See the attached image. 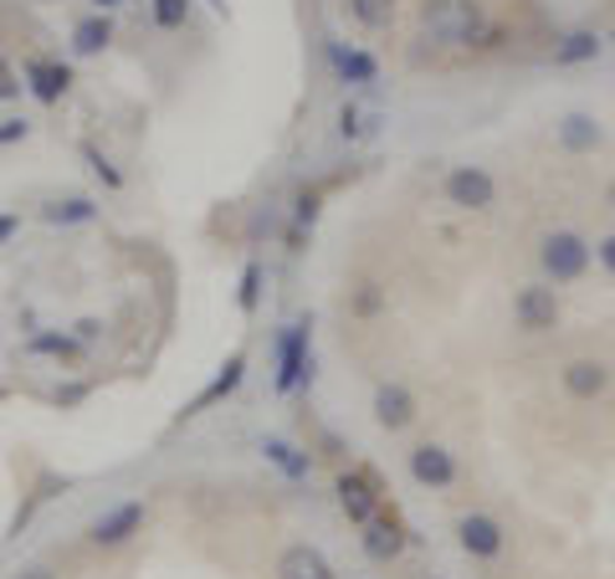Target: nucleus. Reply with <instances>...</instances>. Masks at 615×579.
<instances>
[{
    "instance_id": "obj_1",
    "label": "nucleus",
    "mask_w": 615,
    "mask_h": 579,
    "mask_svg": "<svg viewBox=\"0 0 615 579\" xmlns=\"http://www.w3.org/2000/svg\"><path fill=\"white\" fill-rule=\"evenodd\" d=\"M420 26L431 31L441 46H487L493 42V21L482 11V0H426L420 6Z\"/></svg>"
},
{
    "instance_id": "obj_2",
    "label": "nucleus",
    "mask_w": 615,
    "mask_h": 579,
    "mask_svg": "<svg viewBox=\"0 0 615 579\" xmlns=\"http://www.w3.org/2000/svg\"><path fill=\"white\" fill-rule=\"evenodd\" d=\"M303 385H314V318H293L272 339V390L293 395Z\"/></svg>"
},
{
    "instance_id": "obj_3",
    "label": "nucleus",
    "mask_w": 615,
    "mask_h": 579,
    "mask_svg": "<svg viewBox=\"0 0 615 579\" xmlns=\"http://www.w3.org/2000/svg\"><path fill=\"white\" fill-rule=\"evenodd\" d=\"M333 503H339V513H344L354 528H364V523L385 507V482H380L370 467H349V472L333 477Z\"/></svg>"
},
{
    "instance_id": "obj_4",
    "label": "nucleus",
    "mask_w": 615,
    "mask_h": 579,
    "mask_svg": "<svg viewBox=\"0 0 615 579\" xmlns=\"http://www.w3.org/2000/svg\"><path fill=\"white\" fill-rule=\"evenodd\" d=\"M590 241L580 237V231H549V237L539 241V267L549 283H580L590 272Z\"/></svg>"
},
{
    "instance_id": "obj_5",
    "label": "nucleus",
    "mask_w": 615,
    "mask_h": 579,
    "mask_svg": "<svg viewBox=\"0 0 615 579\" xmlns=\"http://www.w3.org/2000/svg\"><path fill=\"white\" fill-rule=\"evenodd\" d=\"M144 518H150L144 498H123V503L103 507V513L88 523V544L92 549H123V544L144 528Z\"/></svg>"
},
{
    "instance_id": "obj_6",
    "label": "nucleus",
    "mask_w": 615,
    "mask_h": 579,
    "mask_svg": "<svg viewBox=\"0 0 615 579\" xmlns=\"http://www.w3.org/2000/svg\"><path fill=\"white\" fill-rule=\"evenodd\" d=\"M447 206H457V210H493V200H497V179L482 170V164H457L447 175Z\"/></svg>"
},
{
    "instance_id": "obj_7",
    "label": "nucleus",
    "mask_w": 615,
    "mask_h": 579,
    "mask_svg": "<svg viewBox=\"0 0 615 579\" xmlns=\"http://www.w3.org/2000/svg\"><path fill=\"white\" fill-rule=\"evenodd\" d=\"M360 549L375 559V565H395L400 554H406V523L395 507H380L375 518L360 528Z\"/></svg>"
},
{
    "instance_id": "obj_8",
    "label": "nucleus",
    "mask_w": 615,
    "mask_h": 579,
    "mask_svg": "<svg viewBox=\"0 0 615 579\" xmlns=\"http://www.w3.org/2000/svg\"><path fill=\"white\" fill-rule=\"evenodd\" d=\"M513 318L524 334H549L559 328V293L549 283H528L513 293Z\"/></svg>"
},
{
    "instance_id": "obj_9",
    "label": "nucleus",
    "mask_w": 615,
    "mask_h": 579,
    "mask_svg": "<svg viewBox=\"0 0 615 579\" xmlns=\"http://www.w3.org/2000/svg\"><path fill=\"white\" fill-rule=\"evenodd\" d=\"M457 544H462L466 559H497L503 554V544H508V534H503V523L493 518V513H466L462 523H457Z\"/></svg>"
},
{
    "instance_id": "obj_10",
    "label": "nucleus",
    "mask_w": 615,
    "mask_h": 579,
    "mask_svg": "<svg viewBox=\"0 0 615 579\" xmlns=\"http://www.w3.org/2000/svg\"><path fill=\"white\" fill-rule=\"evenodd\" d=\"M329 73L344 83V88H375L380 83V62L364 52V46H349V42H329Z\"/></svg>"
},
{
    "instance_id": "obj_11",
    "label": "nucleus",
    "mask_w": 615,
    "mask_h": 579,
    "mask_svg": "<svg viewBox=\"0 0 615 579\" xmlns=\"http://www.w3.org/2000/svg\"><path fill=\"white\" fill-rule=\"evenodd\" d=\"M21 77H26V88L36 103H62L67 92H73V67L67 62H46V57H26V67H21Z\"/></svg>"
},
{
    "instance_id": "obj_12",
    "label": "nucleus",
    "mask_w": 615,
    "mask_h": 579,
    "mask_svg": "<svg viewBox=\"0 0 615 579\" xmlns=\"http://www.w3.org/2000/svg\"><path fill=\"white\" fill-rule=\"evenodd\" d=\"M410 477H416L420 488H431V492H447L451 482H457V457H451L447 446H436V441H420L416 451H410Z\"/></svg>"
},
{
    "instance_id": "obj_13",
    "label": "nucleus",
    "mask_w": 615,
    "mask_h": 579,
    "mask_svg": "<svg viewBox=\"0 0 615 579\" xmlns=\"http://www.w3.org/2000/svg\"><path fill=\"white\" fill-rule=\"evenodd\" d=\"M26 354H36V359H57V364H77V359L88 354V343L77 339L73 328H31Z\"/></svg>"
},
{
    "instance_id": "obj_14",
    "label": "nucleus",
    "mask_w": 615,
    "mask_h": 579,
    "mask_svg": "<svg viewBox=\"0 0 615 579\" xmlns=\"http://www.w3.org/2000/svg\"><path fill=\"white\" fill-rule=\"evenodd\" d=\"M375 420L385 431H406L410 420H416V395H410L400 380H385L375 390Z\"/></svg>"
},
{
    "instance_id": "obj_15",
    "label": "nucleus",
    "mask_w": 615,
    "mask_h": 579,
    "mask_svg": "<svg viewBox=\"0 0 615 579\" xmlns=\"http://www.w3.org/2000/svg\"><path fill=\"white\" fill-rule=\"evenodd\" d=\"M262 457H267V467H277L287 482H308V477H314V457H308L303 446H293L287 436H267V441H262Z\"/></svg>"
},
{
    "instance_id": "obj_16",
    "label": "nucleus",
    "mask_w": 615,
    "mask_h": 579,
    "mask_svg": "<svg viewBox=\"0 0 615 579\" xmlns=\"http://www.w3.org/2000/svg\"><path fill=\"white\" fill-rule=\"evenodd\" d=\"M277 579H339V575H333V565L323 559V549L293 544V549H283V559H277Z\"/></svg>"
},
{
    "instance_id": "obj_17",
    "label": "nucleus",
    "mask_w": 615,
    "mask_h": 579,
    "mask_svg": "<svg viewBox=\"0 0 615 579\" xmlns=\"http://www.w3.org/2000/svg\"><path fill=\"white\" fill-rule=\"evenodd\" d=\"M559 380H564V390H570L574 401H595V395H605V385H611V370H605L601 359H570Z\"/></svg>"
},
{
    "instance_id": "obj_18",
    "label": "nucleus",
    "mask_w": 615,
    "mask_h": 579,
    "mask_svg": "<svg viewBox=\"0 0 615 579\" xmlns=\"http://www.w3.org/2000/svg\"><path fill=\"white\" fill-rule=\"evenodd\" d=\"M554 134H559V149H570V154H590V149H601V123H595V113H564V119L554 123Z\"/></svg>"
},
{
    "instance_id": "obj_19",
    "label": "nucleus",
    "mask_w": 615,
    "mask_h": 579,
    "mask_svg": "<svg viewBox=\"0 0 615 579\" xmlns=\"http://www.w3.org/2000/svg\"><path fill=\"white\" fill-rule=\"evenodd\" d=\"M241 380H246V359H241V354H231V359L221 364V370H216V380H210V385L200 390L196 401H190V411H185V416H200V411H210L216 401H226V395H237V385H241Z\"/></svg>"
},
{
    "instance_id": "obj_20",
    "label": "nucleus",
    "mask_w": 615,
    "mask_h": 579,
    "mask_svg": "<svg viewBox=\"0 0 615 579\" xmlns=\"http://www.w3.org/2000/svg\"><path fill=\"white\" fill-rule=\"evenodd\" d=\"M380 108H370V103H354V98H349L344 108H339V139H344V144H370V139L380 134Z\"/></svg>"
},
{
    "instance_id": "obj_21",
    "label": "nucleus",
    "mask_w": 615,
    "mask_h": 579,
    "mask_svg": "<svg viewBox=\"0 0 615 579\" xmlns=\"http://www.w3.org/2000/svg\"><path fill=\"white\" fill-rule=\"evenodd\" d=\"M113 46V21H108L103 11H92V15H83L73 26V52L77 57H98V52H108Z\"/></svg>"
},
{
    "instance_id": "obj_22",
    "label": "nucleus",
    "mask_w": 615,
    "mask_h": 579,
    "mask_svg": "<svg viewBox=\"0 0 615 579\" xmlns=\"http://www.w3.org/2000/svg\"><path fill=\"white\" fill-rule=\"evenodd\" d=\"M42 221L46 226H88V221H98V200H88V195H57V200L42 206Z\"/></svg>"
},
{
    "instance_id": "obj_23",
    "label": "nucleus",
    "mask_w": 615,
    "mask_h": 579,
    "mask_svg": "<svg viewBox=\"0 0 615 579\" xmlns=\"http://www.w3.org/2000/svg\"><path fill=\"white\" fill-rule=\"evenodd\" d=\"M601 36L595 31H564L554 42V67H585V62L601 57Z\"/></svg>"
},
{
    "instance_id": "obj_24",
    "label": "nucleus",
    "mask_w": 615,
    "mask_h": 579,
    "mask_svg": "<svg viewBox=\"0 0 615 579\" xmlns=\"http://www.w3.org/2000/svg\"><path fill=\"white\" fill-rule=\"evenodd\" d=\"M318 210H323V195H318V190H303L298 200H293V226H287V252H303V241L314 237Z\"/></svg>"
},
{
    "instance_id": "obj_25",
    "label": "nucleus",
    "mask_w": 615,
    "mask_h": 579,
    "mask_svg": "<svg viewBox=\"0 0 615 579\" xmlns=\"http://www.w3.org/2000/svg\"><path fill=\"white\" fill-rule=\"evenodd\" d=\"M349 11H354V21H360V26L380 31V26H391V21H395V0H349Z\"/></svg>"
},
{
    "instance_id": "obj_26",
    "label": "nucleus",
    "mask_w": 615,
    "mask_h": 579,
    "mask_svg": "<svg viewBox=\"0 0 615 579\" xmlns=\"http://www.w3.org/2000/svg\"><path fill=\"white\" fill-rule=\"evenodd\" d=\"M83 160H88V170H92L98 179H103L108 190H123V170H119L113 160H108V154H103L98 144H83Z\"/></svg>"
},
{
    "instance_id": "obj_27",
    "label": "nucleus",
    "mask_w": 615,
    "mask_h": 579,
    "mask_svg": "<svg viewBox=\"0 0 615 579\" xmlns=\"http://www.w3.org/2000/svg\"><path fill=\"white\" fill-rule=\"evenodd\" d=\"M256 297H262V262H246L241 267V287H237V308L256 313Z\"/></svg>"
},
{
    "instance_id": "obj_28",
    "label": "nucleus",
    "mask_w": 615,
    "mask_h": 579,
    "mask_svg": "<svg viewBox=\"0 0 615 579\" xmlns=\"http://www.w3.org/2000/svg\"><path fill=\"white\" fill-rule=\"evenodd\" d=\"M150 6H154V21L165 31H180L190 21V0H150Z\"/></svg>"
},
{
    "instance_id": "obj_29",
    "label": "nucleus",
    "mask_w": 615,
    "mask_h": 579,
    "mask_svg": "<svg viewBox=\"0 0 615 579\" xmlns=\"http://www.w3.org/2000/svg\"><path fill=\"white\" fill-rule=\"evenodd\" d=\"M349 308L360 313V318H375V313H380V308H385V293H380V287H375V283H364V287H360V293H354V303H349Z\"/></svg>"
},
{
    "instance_id": "obj_30",
    "label": "nucleus",
    "mask_w": 615,
    "mask_h": 579,
    "mask_svg": "<svg viewBox=\"0 0 615 579\" xmlns=\"http://www.w3.org/2000/svg\"><path fill=\"white\" fill-rule=\"evenodd\" d=\"M26 134H31V123H26V119H0V149L26 144Z\"/></svg>"
},
{
    "instance_id": "obj_31",
    "label": "nucleus",
    "mask_w": 615,
    "mask_h": 579,
    "mask_svg": "<svg viewBox=\"0 0 615 579\" xmlns=\"http://www.w3.org/2000/svg\"><path fill=\"white\" fill-rule=\"evenodd\" d=\"M73 334H77L83 343H98V339H103V318H77Z\"/></svg>"
},
{
    "instance_id": "obj_32",
    "label": "nucleus",
    "mask_w": 615,
    "mask_h": 579,
    "mask_svg": "<svg viewBox=\"0 0 615 579\" xmlns=\"http://www.w3.org/2000/svg\"><path fill=\"white\" fill-rule=\"evenodd\" d=\"M52 401H57L62 411H67V405H83V401H88V385H67V390H57Z\"/></svg>"
},
{
    "instance_id": "obj_33",
    "label": "nucleus",
    "mask_w": 615,
    "mask_h": 579,
    "mask_svg": "<svg viewBox=\"0 0 615 579\" xmlns=\"http://www.w3.org/2000/svg\"><path fill=\"white\" fill-rule=\"evenodd\" d=\"M15 92H21V83H15L11 67H6V57H0V103H6V98H15Z\"/></svg>"
},
{
    "instance_id": "obj_34",
    "label": "nucleus",
    "mask_w": 615,
    "mask_h": 579,
    "mask_svg": "<svg viewBox=\"0 0 615 579\" xmlns=\"http://www.w3.org/2000/svg\"><path fill=\"white\" fill-rule=\"evenodd\" d=\"M595 256H601V267H605V272H611V277H615V231H611V237L601 241V247H595Z\"/></svg>"
},
{
    "instance_id": "obj_35",
    "label": "nucleus",
    "mask_w": 615,
    "mask_h": 579,
    "mask_svg": "<svg viewBox=\"0 0 615 579\" xmlns=\"http://www.w3.org/2000/svg\"><path fill=\"white\" fill-rule=\"evenodd\" d=\"M15 231H21V216H11V210H6V216H0V247H6Z\"/></svg>"
},
{
    "instance_id": "obj_36",
    "label": "nucleus",
    "mask_w": 615,
    "mask_h": 579,
    "mask_svg": "<svg viewBox=\"0 0 615 579\" xmlns=\"http://www.w3.org/2000/svg\"><path fill=\"white\" fill-rule=\"evenodd\" d=\"M15 579H57V575H52V569H46V565H26V569H21V575H15Z\"/></svg>"
},
{
    "instance_id": "obj_37",
    "label": "nucleus",
    "mask_w": 615,
    "mask_h": 579,
    "mask_svg": "<svg viewBox=\"0 0 615 579\" xmlns=\"http://www.w3.org/2000/svg\"><path fill=\"white\" fill-rule=\"evenodd\" d=\"M129 0H92V11H103V15H113V11H123Z\"/></svg>"
},
{
    "instance_id": "obj_38",
    "label": "nucleus",
    "mask_w": 615,
    "mask_h": 579,
    "mask_svg": "<svg viewBox=\"0 0 615 579\" xmlns=\"http://www.w3.org/2000/svg\"><path fill=\"white\" fill-rule=\"evenodd\" d=\"M611 206H615V179H611Z\"/></svg>"
},
{
    "instance_id": "obj_39",
    "label": "nucleus",
    "mask_w": 615,
    "mask_h": 579,
    "mask_svg": "<svg viewBox=\"0 0 615 579\" xmlns=\"http://www.w3.org/2000/svg\"><path fill=\"white\" fill-rule=\"evenodd\" d=\"M431 579H441V575H431Z\"/></svg>"
},
{
    "instance_id": "obj_40",
    "label": "nucleus",
    "mask_w": 615,
    "mask_h": 579,
    "mask_svg": "<svg viewBox=\"0 0 615 579\" xmlns=\"http://www.w3.org/2000/svg\"><path fill=\"white\" fill-rule=\"evenodd\" d=\"M611 42H615V36H611Z\"/></svg>"
}]
</instances>
